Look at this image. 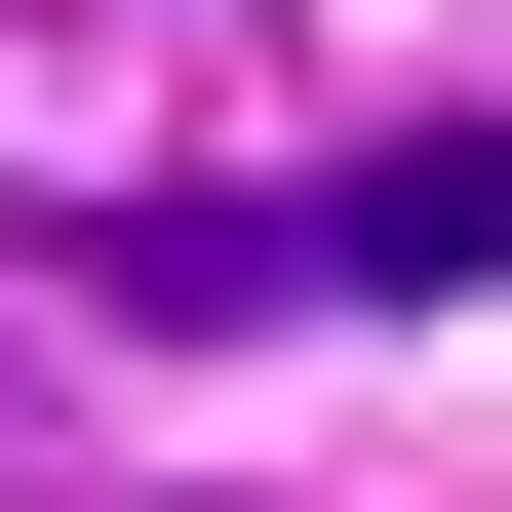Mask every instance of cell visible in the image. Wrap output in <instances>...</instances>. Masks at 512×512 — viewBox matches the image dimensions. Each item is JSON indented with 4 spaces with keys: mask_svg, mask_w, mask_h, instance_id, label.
<instances>
[{
    "mask_svg": "<svg viewBox=\"0 0 512 512\" xmlns=\"http://www.w3.org/2000/svg\"><path fill=\"white\" fill-rule=\"evenodd\" d=\"M276 276H355L316 197H79V316H158V355H197V316H276Z\"/></svg>",
    "mask_w": 512,
    "mask_h": 512,
    "instance_id": "7a4b0ae2",
    "label": "cell"
},
{
    "mask_svg": "<svg viewBox=\"0 0 512 512\" xmlns=\"http://www.w3.org/2000/svg\"><path fill=\"white\" fill-rule=\"evenodd\" d=\"M316 237H355V316H512V119H394Z\"/></svg>",
    "mask_w": 512,
    "mask_h": 512,
    "instance_id": "6da1fadb",
    "label": "cell"
}]
</instances>
